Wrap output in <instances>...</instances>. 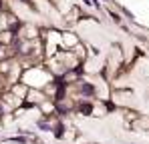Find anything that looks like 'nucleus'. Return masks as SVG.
Here are the masks:
<instances>
[{
    "instance_id": "f257e3e1",
    "label": "nucleus",
    "mask_w": 149,
    "mask_h": 144,
    "mask_svg": "<svg viewBox=\"0 0 149 144\" xmlns=\"http://www.w3.org/2000/svg\"><path fill=\"white\" fill-rule=\"evenodd\" d=\"M83 94H95V88H93V86H91V84H85V86H83Z\"/></svg>"
},
{
    "instance_id": "f03ea898",
    "label": "nucleus",
    "mask_w": 149,
    "mask_h": 144,
    "mask_svg": "<svg viewBox=\"0 0 149 144\" xmlns=\"http://www.w3.org/2000/svg\"><path fill=\"white\" fill-rule=\"evenodd\" d=\"M54 136H56V138H61V136H63V124H58V126L54 128Z\"/></svg>"
},
{
    "instance_id": "7ed1b4c3",
    "label": "nucleus",
    "mask_w": 149,
    "mask_h": 144,
    "mask_svg": "<svg viewBox=\"0 0 149 144\" xmlns=\"http://www.w3.org/2000/svg\"><path fill=\"white\" fill-rule=\"evenodd\" d=\"M85 2H89V4H93L95 8H99V0H85Z\"/></svg>"
}]
</instances>
